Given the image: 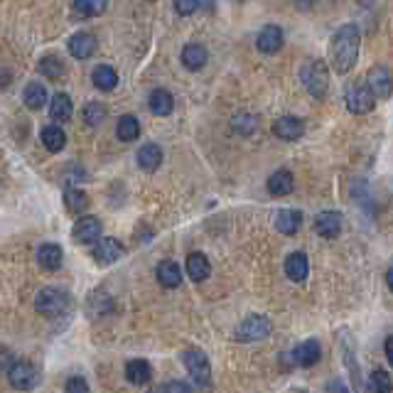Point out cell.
<instances>
[{"mask_svg": "<svg viewBox=\"0 0 393 393\" xmlns=\"http://www.w3.org/2000/svg\"><path fill=\"white\" fill-rule=\"evenodd\" d=\"M367 87L372 89L374 96H381V98H388L391 96V74H388V69H383V67H378V69H372L367 76Z\"/></svg>", "mask_w": 393, "mask_h": 393, "instance_id": "cell-18", "label": "cell"}, {"mask_svg": "<svg viewBox=\"0 0 393 393\" xmlns=\"http://www.w3.org/2000/svg\"><path fill=\"white\" fill-rule=\"evenodd\" d=\"M386 286H388V288H393V273H391V270H388V273H386Z\"/></svg>", "mask_w": 393, "mask_h": 393, "instance_id": "cell-45", "label": "cell"}, {"mask_svg": "<svg viewBox=\"0 0 393 393\" xmlns=\"http://www.w3.org/2000/svg\"><path fill=\"white\" fill-rule=\"evenodd\" d=\"M265 187H268V192L273 197H286V194H290L295 189V177H292L290 170H278V173H273L268 177Z\"/></svg>", "mask_w": 393, "mask_h": 393, "instance_id": "cell-15", "label": "cell"}, {"mask_svg": "<svg viewBox=\"0 0 393 393\" xmlns=\"http://www.w3.org/2000/svg\"><path fill=\"white\" fill-rule=\"evenodd\" d=\"M207 60H209V54H207V49L202 47V44H197V42L184 44V49H182V64H184V69L200 71L202 67L207 64Z\"/></svg>", "mask_w": 393, "mask_h": 393, "instance_id": "cell-20", "label": "cell"}, {"mask_svg": "<svg viewBox=\"0 0 393 393\" xmlns=\"http://www.w3.org/2000/svg\"><path fill=\"white\" fill-rule=\"evenodd\" d=\"M6 374H8L10 386L17 388V391H30V388H35L40 381L37 369H35L30 361H12L10 367L6 369Z\"/></svg>", "mask_w": 393, "mask_h": 393, "instance_id": "cell-6", "label": "cell"}, {"mask_svg": "<svg viewBox=\"0 0 393 393\" xmlns=\"http://www.w3.org/2000/svg\"><path fill=\"white\" fill-rule=\"evenodd\" d=\"M22 101H25V106L30 111H40L47 103V89L40 81H30L25 87V91H22Z\"/></svg>", "mask_w": 393, "mask_h": 393, "instance_id": "cell-27", "label": "cell"}, {"mask_svg": "<svg viewBox=\"0 0 393 393\" xmlns=\"http://www.w3.org/2000/svg\"><path fill=\"white\" fill-rule=\"evenodd\" d=\"M40 71H42V76H47V79L57 81V79H62V76H64L67 67H64V62H62L60 57L49 54V57H44V60L40 62Z\"/></svg>", "mask_w": 393, "mask_h": 393, "instance_id": "cell-33", "label": "cell"}, {"mask_svg": "<svg viewBox=\"0 0 393 393\" xmlns=\"http://www.w3.org/2000/svg\"><path fill=\"white\" fill-rule=\"evenodd\" d=\"M114 313V300L111 295L103 290H94L91 297H89V315L91 317H101V315Z\"/></svg>", "mask_w": 393, "mask_h": 393, "instance_id": "cell-30", "label": "cell"}, {"mask_svg": "<svg viewBox=\"0 0 393 393\" xmlns=\"http://www.w3.org/2000/svg\"><path fill=\"white\" fill-rule=\"evenodd\" d=\"M71 6L81 17H96L108 8V0H74Z\"/></svg>", "mask_w": 393, "mask_h": 393, "instance_id": "cell-35", "label": "cell"}, {"mask_svg": "<svg viewBox=\"0 0 393 393\" xmlns=\"http://www.w3.org/2000/svg\"><path fill=\"white\" fill-rule=\"evenodd\" d=\"M256 125H259V119L254 114H246V111H241V114L232 119V128L241 135H251L256 130Z\"/></svg>", "mask_w": 393, "mask_h": 393, "instance_id": "cell-36", "label": "cell"}, {"mask_svg": "<svg viewBox=\"0 0 393 393\" xmlns=\"http://www.w3.org/2000/svg\"><path fill=\"white\" fill-rule=\"evenodd\" d=\"M302 133H305V123L300 119H295V116H283V119H278L273 123V135L280 140H288V143L300 140Z\"/></svg>", "mask_w": 393, "mask_h": 393, "instance_id": "cell-10", "label": "cell"}, {"mask_svg": "<svg viewBox=\"0 0 393 393\" xmlns=\"http://www.w3.org/2000/svg\"><path fill=\"white\" fill-rule=\"evenodd\" d=\"M91 81L94 87L101 89V91H114L119 87V71L108 64H98L96 69L91 71Z\"/></svg>", "mask_w": 393, "mask_h": 393, "instance_id": "cell-22", "label": "cell"}, {"mask_svg": "<svg viewBox=\"0 0 393 393\" xmlns=\"http://www.w3.org/2000/svg\"><path fill=\"white\" fill-rule=\"evenodd\" d=\"M386 359H388V364H393V337L386 340Z\"/></svg>", "mask_w": 393, "mask_h": 393, "instance_id": "cell-41", "label": "cell"}, {"mask_svg": "<svg viewBox=\"0 0 393 393\" xmlns=\"http://www.w3.org/2000/svg\"><path fill=\"white\" fill-rule=\"evenodd\" d=\"M71 111H74L71 98L67 94H54L52 101H49V116H52V121L64 123V121L71 119Z\"/></svg>", "mask_w": 393, "mask_h": 393, "instance_id": "cell-28", "label": "cell"}, {"mask_svg": "<svg viewBox=\"0 0 393 393\" xmlns=\"http://www.w3.org/2000/svg\"><path fill=\"white\" fill-rule=\"evenodd\" d=\"M273 329L270 320L265 315H248L241 324L236 327L234 332V340L236 342H259V340H265Z\"/></svg>", "mask_w": 393, "mask_h": 393, "instance_id": "cell-4", "label": "cell"}, {"mask_svg": "<svg viewBox=\"0 0 393 393\" xmlns=\"http://www.w3.org/2000/svg\"><path fill=\"white\" fill-rule=\"evenodd\" d=\"M40 140H42V146L47 148L49 152H60L67 143V135L60 125H44V128L40 130Z\"/></svg>", "mask_w": 393, "mask_h": 393, "instance_id": "cell-29", "label": "cell"}, {"mask_svg": "<svg viewBox=\"0 0 393 393\" xmlns=\"http://www.w3.org/2000/svg\"><path fill=\"white\" fill-rule=\"evenodd\" d=\"M71 307V297L67 290L60 288H42V290L35 295V310L44 317H60Z\"/></svg>", "mask_w": 393, "mask_h": 393, "instance_id": "cell-2", "label": "cell"}, {"mask_svg": "<svg viewBox=\"0 0 393 393\" xmlns=\"http://www.w3.org/2000/svg\"><path fill=\"white\" fill-rule=\"evenodd\" d=\"M148 106H150V111L155 116H170L175 108V98L170 91H165V89H155V91L150 94V98H148Z\"/></svg>", "mask_w": 393, "mask_h": 393, "instance_id": "cell-26", "label": "cell"}, {"mask_svg": "<svg viewBox=\"0 0 393 393\" xmlns=\"http://www.w3.org/2000/svg\"><path fill=\"white\" fill-rule=\"evenodd\" d=\"M307 273H310V263H307V256L302 251H295L286 259V275L292 283H305Z\"/></svg>", "mask_w": 393, "mask_h": 393, "instance_id": "cell-19", "label": "cell"}, {"mask_svg": "<svg viewBox=\"0 0 393 393\" xmlns=\"http://www.w3.org/2000/svg\"><path fill=\"white\" fill-rule=\"evenodd\" d=\"M67 393H89V383L87 378H81V376H71L69 381H67Z\"/></svg>", "mask_w": 393, "mask_h": 393, "instance_id": "cell-38", "label": "cell"}, {"mask_svg": "<svg viewBox=\"0 0 393 393\" xmlns=\"http://www.w3.org/2000/svg\"><path fill=\"white\" fill-rule=\"evenodd\" d=\"M162 162V150L155 143H146V146L138 150V165L146 170V173H155Z\"/></svg>", "mask_w": 393, "mask_h": 393, "instance_id": "cell-25", "label": "cell"}, {"mask_svg": "<svg viewBox=\"0 0 393 393\" xmlns=\"http://www.w3.org/2000/svg\"><path fill=\"white\" fill-rule=\"evenodd\" d=\"M359 27L351 25V22L342 25L332 35V40H329V62H332V69L337 74H349L354 69L356 60H359Z\"/></svg>", "mask_w": 393, "mask_h": 393, "instance_id": "cell-1", "label": "cell"}, {"mask_svg": "<svg viewBox=\"0 0 393 393\" xmlns=\"http://www.w3.org/2000/svg\"><path fill=\"white\" fill-rule=\"evenodd\" d=\"M116 135H119L123 143H133L140 135V123L135 116H121L119 125H116Z\"/></svg>", "mask_w": 393, "mask_h": 393, "instance_id": "cell-31", "label": "cell"}, {"mask_svg": "<svg viewBox=\"0 0 393 393\" xmlns=\"http://www.w3.org/2000/svg\"><path fill=\"white\" fill-rule=\"evenodd\" d=\"M103 119H106V106H101L98 101L87 103V108H84V121H87V123L91 125V128L101 125Z\"/></svg>", "mask_w": 393, "mask_h": 393, "instance_id": "cell-37", "label": "cell"}, {"mask_svg": "<svg viewBox=\"0 0 393 393\" xmlns=\"http://www.w3.org/2000/svg\"><path fill=\"white\" fill-rule=\"evenodd\" d=\"M283 42H286V37H283V30H280L278 25H265L263 30L259 33L256 47H259V52H263V54H275V52H280Z\"/></svg>", "mask_w": 393, "mask_h": 393, "instance_id": "cell-11", "label": "cell"}, {"mask_svg": "<svg viewBox=\"0 0 393 393\" xmlns=\"http://www.w3.org/2000/svg\"><path fill=\"white\" fill-rule=\"evenodd\" d=\"M182 364H184V369L189 372V376L200 383V386H209L211 364H209V356H207L204 351H202V349H187L182 354Z\"/></svg>", "mask_w": 393, "mask_h": 393, "instance_id": "cell-5", "label": "cell"}, {"mask_svg": "<svg viewBox=\"0 0 393 393\" xmlns=\"http://www.w3.org/2000/svg\"><path fill=\"white\" fill-rule=\"evenodd\" d=\"M197 8H200V10H207V12H209L211 8H214V0H197Z\"/></svg>", "mask_w": 393, "mask_h": 393, "instance_id": "cell-42", "label": "cell"}, {"mask_svg": "<svg viewBox=\"0 0 393 393\" xmlns=\"http://www.w3.org/2000/svg\"><path fill=\"white\" fill-rule=\"evenodd\" d=\"M313 3H315V0H295V6L302 8V10H310V8H313Z\"/></svg>", "mask_w": 393, "mask_h": 393, "instance_id": "cell-43", "label": "cell"}, {"mask_svg": "<svg viewBox=\"0 0 393 393\" xmlns=\"http://www.w3.org/2000/svg\"><path fill=\"white\" fill-rule=\"evenodd\" d=\"M320 356H322V347H320L317 340L302 342V344L292 351V359H295V364H297V367H305V369L315 367V364L320 361Z\"/></svg>", "mask_w": 393, "mask_h": 393, "instance_id": "cell-13", "label": "cell"}, {"mask_svg": "<svg viewBox=\"0 0 393 393\" xmlns=\"http://www.w3.org/2000/svg\"><path fill=\"white\" fill-rule=\"evenodd\" d=\"M64 261V254L57 243H42L37 248V263L42 265L44 270H57Z\"/></svg>", "mask_w": 393, "mask_h": 393, "instance_id": "cell-21", "label": "cell"}, {"mask_svg": "<svg viewBox=\"0 0 393 393\" xmlns=\"http://www.w3.org/2000/svg\"><path fill=\"white\" fill-rule=\"evenodd\" d=\"M101 229H103L101 221H98L96 216H81L74 224L71 236H74L76 243H94L101 238Z\"/></svg>", "mask_w": 393, "mask_h": 393, "instance_id": "cell-9", "label": "cell"}, {"mask_svg": "<svg viewBox=\"0 0 393 393\" xmlns=\"http://www.w3.org/2000/svg\"><path fill=\"white\" fill-rule=\"evenodd\" d=\"M173 6H175V10H177L182 17L197 12V0H173Z\"/></svg>", "mask_w": 393, "mask_h": 393, "instance_id": "cell-39", "label": "cell"}, {"mask_svg": "<svg viewBox=\"0 0 393 393\" xmlns=\"http://www.w3.org/2000/svg\"><path fill=\"white\" fill-rule=\"evenodd\" d=\"M165 393H192V388H189L184 381H170L165 386Z\"/></svg>", "mask_w": 393, "mask_h": 393, "instance_id": "cell-40", "label": "cell"}, {"mask_svg": "<svg viewBox=\"0 0 393 393\" xmlns=\"http://www.w3.org/2000/svg\"><path fill=\"white\" fill-rule=\"evenodd\" d=\"M184 268H187V275L194 280V283H202V280H207L211 273V263L204 254H189Z\"/></svg>", "mask_w": 393, "mask_h": 393, "instance_id": "cell-23", "label": "cell"}, {"mask_svg": "<svg viewBox=\"0 0 393 393\" xmlns=\"http://www.w3.org/2000/svg\"><path fill=\"white\" fill-rule=\"evenodd\" d=\"M64 204L69 211H76V214H79V211L89 209V194L79 187H67L64 189Z\"/></svg>", "mask_w": 393, "mask_h": 393, "instance_id": "cell-32", "label": "cell"}, {"mask_svg": "<svg viewBox=\"0 0 393 393\" xmlns=\"http://www.w3.org/2000/svg\"><path fill=\"white\" fill-rule=\"evenodd\" d=\"M155 273L162 288H180V283H182V268L175 261H162Z\"/></svg>", "mask_w": 393, "mask_h": 393, "instance_id": "cell-24", "label": "cell"}, {"mask_svg": "<svg viewBox=\"0 0 393 393\" xmlns=\"http://www.w3.org/2000/svg\"><path fill=\"white\" fill-rule=\"evenodd\" d=\"M125 378H128L133 386H146L152 378V367L146 359H130L125 364Z\"/></svg>", "mask_w": 393, "mask_h": 393, "instance_id": "cell-16", "label": "cell"}, {"mask_svg": "<svg viewBox=\"0 0 393 393\" xmlns=\"http://www.w3.org/2000/svg\"><path fill=\"white\" fill-rule=\"evenodd\" d=\"M344 101H347V108H349L354 116L369 114V111H374V106H376V96H374L367 84H354V87L347 89Z\"/></svg>", "mask_w": 393, "mask_h": 393, "instance_id": "cell-7", "label": "cell"}, {"mask_svg": "<svg viewBox=\"0 0 393 393\" xmlns=\"http://www.w3.org/2000/svg\"><path fill=\"white\" fill-rule=\"evenodd\" d=\"M273 224L280 234L292 236V234H297V229L302 227V214L295 209H278L273 216Z\"/></svg>", "mask_w": 393, "mask_h": 393, "instance_id": "cell-14", "label": "cell"}, {"mask_svg": "<svg viewBox=\"0 0 393 393\" xmlns=\"http://www.w3.org/2000/svg\"><path fill=\"white\" fill-rule=\"evenodd\" d=\"M315 232L324 238H337L342 232V214L337 211H322L315 216Z\"/></svg>", "mask_w": 393, "mask_h": 393, "instance_id": "cell-12", "label": "cell"}, {"mask_svg": "<svg viewBox=\"0 0 393 393\" xmlns=\"http://www.w3.org/2000/svg\"><path fill=\"white\" fill-rule=\"evenodd\" d=\"M300 81L313 96L322 98L329 89V67L322 60H310L302 64L300 69Z\"/></svg>", "mask_w": 393, "mask_h": 393, "instance_id": "cell-3", "label": "cell"}, {"mask_svg": "<svg viewBox=\"0 0 393 393\" xmlns=\"http://www.w3.org/2000/svg\"><path fill=\"white\" fill-rule=\"evenodd\" d=\"M369 393H391V374L386 369H376V372L369 374L367 381Z\"/></svg>", "mask_w": 393, "mask_h": 393, "instance_id": "cell-34", "label": "cell"}, {"mask_svg": "<svg viewBox=\"0 0 393 393\" xmlns=\"http://www.w3.org/2000/svg\"><path fill=\"white\" fill-rule=\"evenodd\" d=\"M94 243H96V246H94L91 256L98 265H111L123 256V246H121L119 238L106 236V238H98V241H94Z\"/></svg>", "mask_w": 393, "mask_h": 393, "instance_id": "cell-8", "label": "cell"}, {"mask_svg": "<svg viewBox=\"0 0 393 393\" xmlns=\"http://www.w3.org/2000/svg\"><path fill=\"white\" fill-rule=\"evenodd\" d=\"M96 37L91 33H79L69 40V52L76 60H89L94 52H96Z\"/></svg>", "mask_w": 393, "mask_h": 393, "instance_id": "cell-17", "label": "cell"}, {"mask_svg": "<svg viewBox=\"0 0 393 393\" xmlns=\"http://www.w3.org/2000/svg\"><path fill=\"white\" fill-rule=\"evenodd\" d=\"M356 3H359V6H364V8H372L376 0H356Z\"/></svg>", "mask_w": 393, "mask_h": 393, "instance_id": "cell-44", "label": "cell"}]
</instances>
